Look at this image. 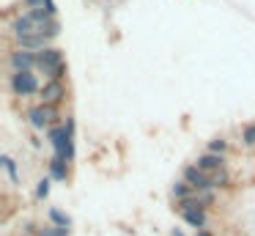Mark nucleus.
<instances>
[{
  "label": "nucleus",
  "instance_id": "nucleus-8",
  "mask_svg": "<svg viewBox=\"0 0 255 236\" xmlns=\"http://www.w3.org/2000/svg\"><path fill=\"white\" fill-rule=\"evenodd\" d=\"M198 165L200 170H203V173H217V170H225V157H222V154H200L198 157Z\"/></svg>",
  "mask_w": 255,
  "mask_h": 236
},
{
  "label": "nucleus",
  "instance_id": "nucleus-13",
  "mask_svg": "<svg viewBox=\"0 0 255 236\" xmlns=\"http://www.w3.org/2000/svg\"><path fill=\"white\" fill-rule=\"evenodd\" d=\"M0 165H3V168H6V173L11 176V181L14 184H19V173H17V162H14L11 157H6V154H3V157H0Z\"/></svg>",
  "mask_w": 255,
  "mask_h": 236
},
{
  "label": "nucleus",
  "instance_id": "nucleus-15",
  "mask_svg": "<svg viewBox=\"0 0 255 236\" xmlns=\"http://www.w3.org/2000/svg\"><path fill=\"white\" fill-rule=\"evenodd\" d=\"M195 198H198V203L200 206H211V203H214V190H203V192H195Z\"/></svg>",
  "mask_w": 255,
  "mask_h": 236
},
{
  "label": "nucleus",
  "instance_id": "nucleus-3",
  "mask_svg": "<svg viewBox=\"0 0 255 236\" xmlns=\"http://www.w3.org/2000/svg\"><path fill=\"white\" fill-rule=\"evenodd\" d=\"M61 118L58 107H47V104H39V107L28 110V121L33 129H52V124Z\"/></svg>",
  "mask_w": 255,
  "mask_h": 236
},
{
  "label": "nucleus",
  "instance_id": "nucleus-1",
  "mask_svg": "<svg viewBox=\"0 0 255 236\" xmlns=\"http://www.w3.org/2000/svg\"><path fill=\"white\" fill-rule=\"evenodd\" d=\"M14 36L17 38H33V36H58V19L47 8L25 11L22 16L14 19Z\"/></svg>",
  "mask_w": 255,
  "mask_h": 236
},
{
  "label": "nucleus",
  "instance_id": "nucleus-7",
  "mask_svg": "<svg viewBox=\"0 0 255 236\" xmlns=\"http://www.w3.org/2000/svg\"><path fill=\"white\" fill-rule=\"evenodd\" d=\"M8 60H11V69L14 71H30L36 66V52H28V49H14Z\"/></svg>",
  "mask_w": 255,
  "mask_h": 236
},
{
  "label": "nucleus",
  "instance_id": "nucleus-18",
  "mask_svg": "<svg viewBox=\"0 0 255 236\" xmlns=\"http://www.w3.org/2000/svg\"><path fill=\"white\" fill-rule=\"evenodd\" d=\"M47 195H50V179H41L39 187H36V198H41V201H44Z\"/></svg>",
  "mask_w": 255,
  "mask_h": 236
},
{
  "label": "nucleus",
  "instance_id": "nucleus-9",
  "mask_svg": "<svg viewBox=\"0 0 255 236\" xmlns=\"http://www.w3.org/2000/svg\"><path fill=\"white\" fill-rule=\"evenodd\" d=\"M181 214V220L187 225H192L195 231H206V223H209V220H206V209H184V212H178Z\"/></svg>",
  "mask_w": 255,
  "mask_h": 236
},
{
  "label": "nucleus",
  "instance_id": "nucleus-2",
  "mask_svg": "<svg viewBox=\"0 0 255 236\" xmlns=\"http://www.w3.org/2000/svg\"><path fill=\"white\" fill-rule=\"evenodd\" d=\"M36 66L44 71L47 82L50 80H61L63 82V74H66V60H63V52L58 47H47L41 52H36Z\"/></svg>",
  "mask_w": 255,
  "mask_h": 236
},
{
  "label": "nucleus",
  "instance_id": "nucleus-6",
  "mask_svg": "<svg viewBox=\"0 0 255 236\" xmlns=\"http://www.w3.org/2000/svg\"><path fill=\"white\" fill-rule=\"evenodd\" d=\"M184 181H187L195 192L214 190V187H211V173H203L198 165H187V168H184Z\"/></svg>",
  "mask_w": 255,
  "mask_h": 236
},
{
  "label": "nucleus",
  "instance_id": "nucleus-16",
  "mask_svg": "<svg viewBox=\"0 0 255 236\" xmlns=\"http://www.w3.org/2000/svg\"><path fill=\"white\" fill-rule=\"evenodd\" d=\"M242 140H244V146H255V124L244 126V132H242Z\"/></svg>",
  "mask_w": 255,
  "mask_h": 236
},
{
  "label": "nucleus",
  "instance_id": "nucleus-20",
  "mask_svg": "<svg viewBox=\"0 0 255 236\" xmlns=\"http://www.w3.org/2000/svg\"><path fill=\"white\" fill-rule=\"evenodd\" d=\"M195 236H211L209 231H195Z\"/></svg>",
  "mask_w": 255,
  "mask_h": 236
},
{
  "label": "nucleus",
  "instance_id": "nucleus-5",
  "mask_svg": "<svg viewBox=\"0 0 255 236\" xmlns=\"http://www.w3.org/2000/svg\"><path fill=\"white\" fill-rule=\"evenodd\" d=\"M39 99H41V104H47V107H58V104L66 99V85H63L61 80L44 82V88L39 91Z\"/></svg>",
  "mask_w": 255,
  "mask_h": 236
},
{
  "label": "nucleus",
  "instance_id": "nucleus-19",
  "mask_svg": "<svg viewBox=\"0 0 255 236\" xmlns=\"http://www.w3.org/2000/svg\"><path fill=\"white\" fill-rule=\"evenodd\" d=\"M39 236H69V228H41Z\"/></svg>",
  "mask_w": 255,
  "mask_h": 236
},
{
  "label": "nucleus",
  "instance_id": "nucleus-17",
  "mask_svg": "<svg viewBox=\"0 0 255 236\" xmlns=\"http://www.w3.org/2000/svg\"><path fill=\"white\" fill-rule=\"evenodd\" d=\"M225 148H228V143L222 140V137H217V140L209 143V151H211V154H225Z\"/></svg>",
  "mask_w": 255,
  "mask_h": 236
},
{
  "label": "nucleus",
  "instance_id": "nucleus-11",
  "mask_svg": "<svg viewBox=\"0 0 255 236\" xmlns=\"http://www.w3.org/2000/svg\"><path fill=\"white\" fill-rule=\"evenodd\" d=\"M170 195L176 198L178 203H181V201H189V198H195V190L187 184V181H176V184L170 187Z\"/></svg>",
  "mask_w": 255,
  "mask_h": 236
},
{
  "label": "nucleus",
  "instance_id": "nucleus-4",
  "mask_svg": "<svg viewBox=\"0 0 255 236\" xmlns=\"http://www.w3.org/2000/svg\"><path fill=\"white\" fill-rule=\"evenodd\" d=\"M11 91L17 96H30V93L39 91V80H36L33 71H14L11 74Z\"/></svg>",
  "mask_w": 255,
  "mask_h": 236
},
{
  "label": "nucleus",
  "instance_id": "nucleus-10",
  "mask_svg": "<svg viewBox=\"0 0 255 236\" xmlns=\"http://www.w3.org/2000/svg\"><path fill=\"white\" fill-rule=\"evenodd\" d=\"M50 176H52L55 181H66V176H69V162H66V159L52 157V162H50Z\"/></svg>",
  "mask_w": 255,
  "mask_h": 236
},
{
  "label": "nucleus",
  "instance_id": "nucleus-14",
  "mask_svg": "<svg viewBox=\"0 0 255 236\" xmlns=\"http://www.w3.org/2000/svg\"><path fill=\"white\" fill-rule=\"evenodd\" d=\"M50 220L55 223V228H69V225H72V220H69L61 209H50Z\"/></svg>",
  "mask_w": 255,
  "mask_h": 236
},
{
  "label": "nucleus",
  "instance_id": "nucleus-12",
  "mask_svg": "<svg viewBox=\"0 0 255 236\" xmlns=\"http://www.w3.org/2000/svg\"><path fill=\"white\" fill-rule=\"evenodd\" d=\"M211 187H214V190H225V187H231V176H228V170H217V173H211Z\"/></svg>",
  "mask_w": 255,
  "mask_h": 236
}]
</instances>
